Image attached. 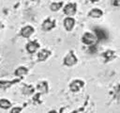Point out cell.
<instances>
[{"mask_svg":"<svg viewBox=\"0 0 120 113\" xmlns=\"http://www.w3.org/2000/svg\"><path fill=\"white\" fill-rule=\"evenodd\" d=\"M82 40L84 44H87V45H93L96 43V41L98 40L97 37L95 35H93L92 33H89V32H86L83 34L82 38Z\"/></svg>","mask_w":120,"mask_h":113,"instance_id":"6da1fadb","label":"cell"},{"mask_svg":"<svg viewBox=\"0 0 120 113\" xmlns=\"http://www.w3.org/2000/svg\"><path fill=\"white\" fill-rule=\"evenodd\" d=\"M77 63V57L75 56L74 53L70 51L64 58V64L66 66H73Z\"/></svg>","mask_w":120,"mask_h":113,"instance_id":"7a4b0ae2","label":"cell"},{"mask_svg":"<svg viewBox=\"0 0 120 113\" xmlns=\"http://www.w3.org/2000/svg\"><path fill=\"white\" fill-rule=\"evenodd\" d=\"M76 10H77V6L75 3H68L64 8V13L68 16L74 15L76 13Z\"/></svg>","mask_w":120,"mask_h":113,"instance_id":"3957f363","label":"cell"},{"mask_svg":"<svg viewBox=\"0 0 120 113\" xmlns=\"http://www.w3.org/2000/svg\"><path fill=\"white\" fill-rule=\"evenodd\" d=\"M83 85H84V82H83V81H82V80H80V79H76V80H73V81L70 83L69 89H70L71 91L75 92V91H78L80 89H82V88L83 87Z\"/></svg>","mask_w":120,"mask_h":113,"instance_id":"277c9868","label":"cell"},{"mask_svg":"<svg viewBox=\"0 0 120 113\" xmlns=\"http://www.w3.org/2000/svg\"><path fill=\"white\" fill-rule=\"evenodd\" d=\"M94 31H95L96 37H97V39H98V40H107L108 34H107V32H106L104 29L99 28V27H95Z\"/></svg>","mask_w":120,"mask_h":113,"instance_id":"5b68a950","label":"cell"},{"mask_svg":"<svg viewBox=\"0 0 120 113\" xmlns=\"http://www.w3.org/2000/svg\"><path fill=\"white\" fill-rule=\"evenodd\" d=\"M74 25H75V20L72 17H67L64 20V26H65V28L68 31L72 30V28L74 27Z\"/></svg>","mask_w":120,"mask_h":113,"instance_id":"8992f818","label":"cell"},{"mask_svg":"<svg viewBox=\"0 0 120 113\" xmlns=\"http://www.w3.org/2000/svg\"><path fill=\"white\" fill-rule=\"evenodd\" d=\"M55 26V22L52 21L51 19H46L42 24V29L44 31H50Z\"/></svg>","mask_w":120,"mask_h":113,"instance_id":"52a82bcc","label":"cell"},{"mask_svg":"<svg viewBox=\"0 0 120 113\" xmlns=\"http://www.w3.org/2000/svg\"><path fill=\"white\" fill-rule=\"evenodd\" d=\"M33 33H34V28L31 25H26L22 27L21 30V35L23 38H29Z\"/></svg>","mask_w":120,"mask_h":113,"instance_id":"ba28073f","label":"cell"},{"mask_svg":"<svg viewBox=\"0 0 120 113\" xmlns=\"http://www.w3.org/2000/svg\"><path fill=\"white\" fill-rule=\"evenodd\" d=\"M39 47V44L36 41V40H33V41H30V42H28L27 44H26V50L29 52V53H35L37 50H38V48Z\"/></svg>","mask_w":120,"mask_h":113,"instance_id":"9c48e42d","label":"cell"},{"mask_svg":"<svg viewBox=\"0 0 120 113\" xmlns=\"http://www.w3.org/2000/svg\"><path fill=\"white\" fill-rule=\"evenodd\" d=\"M51 55V52L49 50H46V49H42L38 52V58L39 61H44L45 59H47L49 57V56Z\"/></svg>","mask_w":120,"mask_h":113,"instance_id":"30bf717a","label":"cell"},{"mask_svg":"<svg viewBox=\"0 0 120 113\" xmlns=\"http://www.w3.org/2000/svg\"><path fill=\"white\" fill-rule=\"evenodd\" d=\"M88 15L90 17H93V18H99V17H101L103 15V11L101 9H99V8H93V9H91L89 11Z\"/></svg>","mask_w":120,"mask_h":113,"instance_id":"8fae6325","label":"cell"},{"mask_svg":"<svg viewBox=\"0 0 120 113\" xmlns=\"http://www.w3.org/2000/svg\"><path fill=\"white\" fill-rule=\"evenodd\" d=\"M20 79H15V80H12V81H0V89H8L9 88L10 86H12L13 84L19 82Z\"/></svg>","mask_w":120,"mask_h":113,"instance_id":"7c38bea8","label":"cell"},{"mask_svg":"<svg viewBox=\"0 0 120 113\" xmlns=\"http://www.w3.org/2000/svg\"><path fill=\"white\" fill-rule=\"evenodd\" d=\"M37 89L38 90H39L40 93H46L48 92V84L47 82L43 81V82H39L37 86Z\"/></svg>","mask_w":120,"mask_h":113,"instance_id":"4fadbf2b","label":"cell"},{"mask_svg":"<svg viewBox=\"0 0 120 113\" xmlns=\"http://www.w3.org/2000/svg\"><path fill=\"white\" fill-rule=\"evenodd\" d=\"M27 73H28L27 68H25V67H23V66H21V67L17 68V70L15 71V75H17V76H23V75H25Z\"/></svg>","mask_w":120,"mask_h":113,"instance_id":"5bb4252c","label":"cell"},{"mask_svg":"<svg viewBox=\"0 0 120 113\" xmlns=\"http://www.w3.org/2000/svg\"><path fill=\"white\" fill-rule=\"evenodd\" d=\"M62 6H63V2H53L50 5V8L52 11H57L62 8Z\"/></svg>","mask_w":120,"mask_h":113,"instance_id":"9a60e30c","label":"cell"},{"mask_svg":"<svg viewBox=\"0 0 120 113\" xmlns=\"http://www.w3.org/2000/svg\"><path fill=\"white\" fill-rule=\"evenodd\" d=\"M103 56H104V58L106 59V61H109V60L112 59V58L115 56V55H114V52H113V51L108 50V51H106L105 53H103Z\"/></svg>","mask_w":120,"mask_h":113,"instance_id":"2e32d148","label":"cell"},{"mask_svg":"<svg viewBox=\"0 0 120 113\" xmlns=\"http://www.w3.org/2000/svg\"><path fill=\"white\" fill-rule=\"evenodd\" d=\"M11 106V103L7 100V99H1L0 100V107L4 108V109H8Z\"/></svg>","mask_w":120,"mask_h":113,"instance_id":"e0dca14e","label":"cell"},{"mask_svg":"<svg viewBox=\"0 0 120 113\" xmlns=\"http://www.w3.org/2000/svg\"><path fill=\"white\" fill-rule=\"evenodd\" d=\"M22 92L23 94H26V95L32 94L34 92V88L32 86H24L22 89Z\"/></svg>","mask_w":120,"mask_h":113,"instance_id":"ac0fdd59","label":"cell"},{"mask_svg":"<svg viewBox=\"0 0 120 113\" xmlns=\"http://www.w3.org/2000/svg\"><path fill=\"white\" fill-rule=\"evenodd\" d=\"M22 111V107H19V106H15L11 109L10 113H20Z\"/></svg>","mask_w":120,"mask_h":113,"instance_id":"d6986e66","label":"cell"},{"mask_svg":"<svg viewBox=\"0 0 120 113\" xmlns=\"http://www.w3.org/2000/svg\"><path fill=\"white\" fill-rule=\"evenodd\" d=\"M48 113H57V112H56L55 110H51V111H49Z\"/></svg>","mask_w":120,"mask_h":113,"instance_id":"ffe728a7","label":"cell"},{"mask_svg":"<svg viewBox=\"0 0 120 113\" xmlns=\"http://www.w3.org/2000/svg\"><path fill=\"white\" fill-rule=\"evenodd\" d=\"M91 2H98V1H99V0H90Z\"/></svg>","mask_w":120,"mask_h":113,"instance_id":"44dd1931","label":"cell"},{"mask_svg":"<svg viewBox=\"0 0 120 113\" xmlns=\"http://www.w3.org/2000/svg\"><path fill=\"white\" fill-rule=\"evenodd\" d=\"M77 112H78V111H77V110H75V111H72L71 113H77Z\"/></svg>","mask_w":120,"mask_h":113,"instance_id":"7402d4cb","label":"cell"}]
</instances>
